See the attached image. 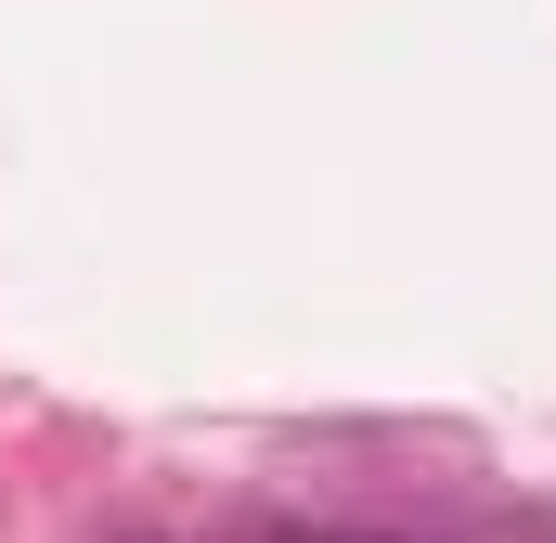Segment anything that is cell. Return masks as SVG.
<instances>
[{
    "label": "cell",
    "mask_w": 556,
    "mask_h": 543,
    "mask_svg": "<svg viewBox=\"0 0 556 543\" xmlns=\"http://www.w3.org/2000/svg\"><path fill=\"white\" fill-rule=\"evenodd\" d=\"M273 543H389V531H273Z\"/></svg>",
    "instance_id": "cell-1"
},
{
    "label": "cell",
    "mask_w": 556,
    "mask_h": 543,
    "mask_svg": "<svg viewBox=\"0 0 556 543\" xmlns=\"http://www.w3.org/2000/svg\"><path fill=\"white\" fill-rule=\"evenodd\" d=\"M117 543H168V531H117Z\"/></svg>",
    "instance_id": "cell-2"
}]
</instances>
